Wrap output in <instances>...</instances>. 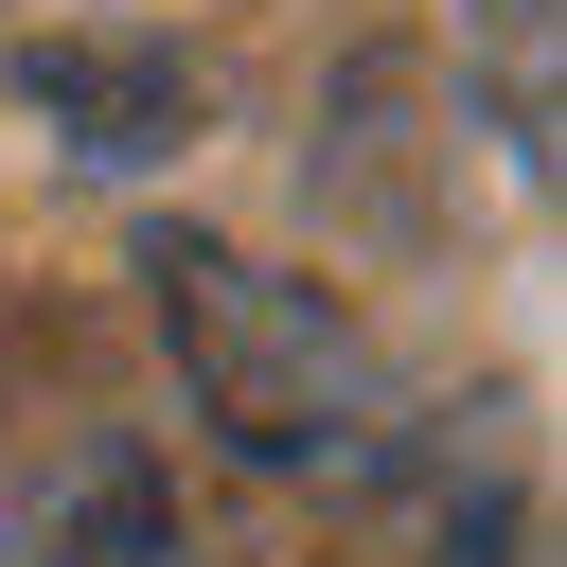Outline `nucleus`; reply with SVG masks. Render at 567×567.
I'll return each mask as SVG.
<instances>
[{
    "label": "nucleus",
    "mask_w": 567,
    "mask_h": 567,
    "mask_svg": "<svg viewBox=\"0 0 567 567\" xmlns=\"http://www.w3.org/2000/svg\"><path fill=\"white\" fill-rule=\"evenodd\" d=\"M142 301H159L195 408H213L248 461H372V443H390V372H372V337H354L319 284L248 266V248H213V230H142Z\"/></svg>",
    "instance_id": "obj_1"
},
{
    "label": "nucleus",
    "mask_w": 567,
    "mask_h": 567,
    "mask_svg": "<svg viewBox=\"0 0 567 567\" xmlns=\"http://www.w3.org/2000/svg\"><path fill=\"white\" fill-rule=\"evenodd\" d=\"M35 106H71L89 159H159V142L195 124V71L142 53V35H53V53H35Z\"/></svg>",
    "instance_id": "obj_2"
}]
</instances>
